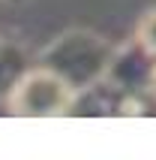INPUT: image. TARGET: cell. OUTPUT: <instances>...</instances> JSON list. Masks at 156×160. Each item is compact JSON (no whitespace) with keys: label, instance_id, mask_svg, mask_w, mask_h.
I'll return each mask as SVG.
<instances>
[{"label":"cell","instance_id":"obj_6","mask_svg":"<svg viewBox=\"0 0 156 160\" xmlns=\"http://www.w3.org/2000/svg\"><path fill=\"white\" fill-rule=\"evenodd\" d=\"M150 91H153V97H156V70H153V85H150Z\"/></svg>","mask_w":156,"mask_h":160},{"label":"cell","instance_id":"obj_2","mask_svg":"<svg viewBox=\"0 0 156 160\" xmlns=\"http://www.w3.org/2000/svg\"><path fill=\"white\" fill-rule=\"evenodd\" d=\"M72 100H75V91L57 72L39 63L18 79V85L9 94V109L15 115H30V118L69 115Z\"/></svg>","mask_w":156,"mask_h":160},{"label":"cell","instance_id":"obj_1","mask_svg":"<svg viewBox=\"0 0 156 160\" xmlns=\"http://www.w3.org/2000/svg\"><path fill=\"white\" fill-rule=\"evenodd\" d=\"M114 52H117L114 45H108L102 36L90 33V30H69L45 48L39 63L57 72L78 94V91L96 85L99 79H105Z\"/></svg>","mask_w":156,"mask_h":160},{"label":"cell","instance_id":"obj_4","mask_svg":"<svg viewBox=\"0 0 156 160\" xmlns=\"http://www.w3.org/2000/svg\"><path fill=\"white\" fill-rule=\"evenodd\" d=\"M30 70L24 52L12 42H0V97H9L18 79Z\"/></svg>","mask_w":156,"mask_h":160},{"label":"cell","instance_id":"obj_3","mask_svg":"<svg viewBox=\"0 0 156 160\" xmlns=\"http://www.w3.org/2000/svg\"><path fill=\"white\" fill-rule=\"evenodd\" d=\"M153 70H156V58L138 39H132L126 48H117L114 52L105 79L111 82V85H117L120 91H150Z\"/></svg>","mask_w":156,"mask_h":160},{"label":"cell","instance_id":"obj_5","mask_svg":"<svg viewBox=\"0 0 156 160\" xmlns=\"http://www.w3.org/2000/svg\"><path fill=\"white\" fill-rule=\"evenodd\" d=\"M135 39L156 58V9L144 12V18H141L138 27H135Z\"/></svg>","mask_w":156,"mask_h":160}]
</instances>
